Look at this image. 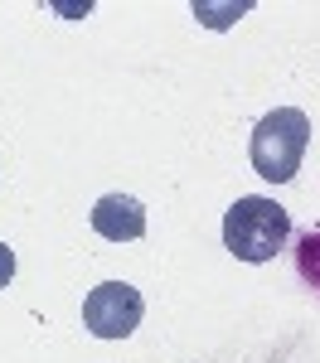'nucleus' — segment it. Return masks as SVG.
<instances>
[{
	"label": "nucleus",
	"instance_id": "5",
	"mask_svg": "<svg viewBox=\"0 0 320 363\" xmlns=\"http://www.w3.org/2000/svg\"><path fill=\"white\" fill-rule=\"evenodd\" d=\"M189 10L199 15V25H209V29H228L238 15H248V10H253V0H228V5H209V0H194Z\"/></svg>",
	"mask_w": 320,
	"mask_h": 363
},
{
	"label": "nucleus",
	"instance_id": "4",
	"mask_svg": "<svg viewBox=\"0 0 320 363\" xmlns=\"http://www.w3.org/2000/svg\"><path fill=\"white\" fill-rule=\"evenodd\" d=\"M92 233L107 242H136L145 233V208L131 194H102L92 203Z\"/></svg>",
	"mask_w": 320,
	"mask_h": 363
},
{
	"label": "nucleus",
	"instance_id": "2",
	"mask_svg": "<svg viewBox=\"0 0 320 363\" xmlns=\"http://www.w3.org/2000/svg\"><path fill=\"white\" fill-rule=\"evenodd\" d=\"M306 145H311V116L296 112V107H277V112H267L253 126L248 155H253V169H258L262 179L287 184V179H296V169H301Z\"/></svg>",
	"mask_w": 320,
	"mask_h": 363
},
{
	"label": "nucleus",
	"instance_id": "3",
	"mask_svg": "<svg viewBox=\"0 0 320 363\" xmlns=\"http://www.w3.org/2000/svg\"><path fill=\"white\" fill-rule=\"evenodd\" d=\"M145 315V301L126 281H102L83 296V325L97 339H126Z\"/></svg>",
	"mask_w": 320,
	"mask_h": 363
},
{
	"label": "nucleus",
	"instance_id": "1",
	"mask_svg": "<svg viewBox=\"0 0 320 363\" xmlns=\"http://www.w3.org/2000/svg\"><path fill=\"white\" fill-rule=\"evenodd\" d=\"M287 238H291V218L277 199L243 194L224 213V247L238 262H272L277 252L287 247Z\"/></svg>",
	"mask_w": 320,
	"mask_h": 363
},
{
	"label": "nucleus",
	"instance_id": "6",
	"mask_svg": "<svg viewBox=\"0 0 320 363\" xmlns=\"http://www.w3.org/2000/svg\"><path fill=\"white\" fill-rule=\"evenodd\" d=\"M10 277H15V252H10L5 242H0V291L10 286Z\"/></svg>",
	"mask_w": 320,
	"mask_h": 363
}]
</instances>
